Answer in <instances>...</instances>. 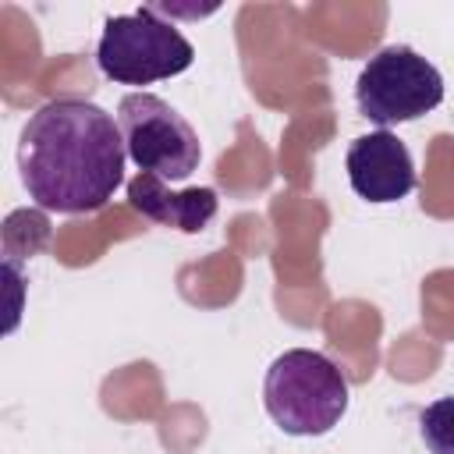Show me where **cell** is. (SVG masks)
<instances>
[{"label": "cell", "mask_w": 454, "mask_h": 454, "mask_svg": "<svg viewBox=\"0 0 454 454\" xmlns=\"http://www.w3.org/2000/svg\"><path fill=\"white\" fill-rule=\"evenodd\" d=\"M124 138L103 106L60 96L43 103L18 135V174L46 213H96L124 181Z\"/></svg>", "instance_id": "6da1fadb"}, {"label": "cell", "mask_w": 454, "mask_h": 454, "mask_svg": "<svg viewBox=\"0 0 454 454\" xmlns=\"http://www.w3.org/2000/svg\"><path fill=\"white\" fill-rule=\"evenodd\" d=\"M348 376L312 348L277 355L262 380V404L287 436H326L348 411Z\"/></svg>", "instance_id": "7a4b0ae2"}, {"label": "cell", "mask_w": 454, "mask_h": 454, "mask_svg": "<svg viewBox=\"0 0 454 454\" xmlns=\"http://www.w3.org/2000/svg\"><path fill=\"white\" fill-rule=\"evenodd\" d=\"M192 60L195 46L153 7L114 14L96 43V64L103 78L117 85H153L188 71Z\"/></svg>", "instance_id": "3957f363"}, {"label": "cell", "mask_w": 454, "mask_h": 454, "mask_svg": "<svg viewBox=\"0 0 454 454\" xmlns=\"http://www.w3.org/2000/svg\"><path fill=\"white\" fill-rule=\"evenodd\" d=\"M443 103V74L411 46H383L376 50L358 78H355V106L365 121L390 131L394 124H408L426 117Z\"/></svg>", "instance_id": "277c9868"}, {"label": "cell", "mask_w": 454, "mask_h": 454, "mask_svg": "<svg viewBox=\"0 0 454 454\" xmlns=\"http://www.w3.org/2000/svg\"><path fill=\"white\" fill-rule=\"evenodd\" d=\"M117 124L124 138L128 160L142 174H156L163 181H184L199 170L202 142L195 128L184 121L156 92H128L117 103Z\"/></svg>", "instance_id": "5b68a950"}, {"label": "cell", "mask_w": 454, "mask_h": 454, "mask_svg": "<svg viewBox=\"0 0 454 454\" xmlns=\"http://www.w3.org/2000/svg\"><path fill=\"white\" fill-rule=\"evenodd\" d=\"M344 167H348L351 192L372 206L401 202L415 188V163H411L408 145L394 131H383V128L358 135L348 145Z\"/></svg>", "instance_id": "8992f818"}, {"label": "cell", "mask_w": 454, "mask_h": 454, "mask_svg": "<svg viewBox=\"0 0 454 454\" xmlns=\"http://www.w3.org/2000/svg\"><path fill=\"white\" fill-rule=\"evenodd\" d=\"M128 206L135 213H142L153 223L174 227L181 234H199L209 227V220L216 216V192L213 188H184L174 192L167 188L163 177L156 174H138L128 181Z\"/></svg>", "instance_id": "52a82bcc"}, {"label": "cell", "mask_w": 454, "mask_h": 454, "mask_svg": "<svg viewBox=\"0 0 454 454\" xmlns=\"http://www.w3.org/2000/svg\"><path fill=\"white\" fill-rule=\"evenodd\" d=\"M419 436L429 454H454V394L436 397L419 411Z\"/></svg>", "instance_id": "ba28073f"}]
</instances>
